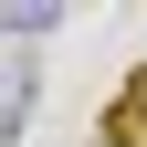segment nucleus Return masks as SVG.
<instances>
[{"mask_svg": "<svg viewBox=\"0 0 147 147\" xmlns=\"http://www.w3.org/2000/svg\"><path fill=\"white\" fill-rule=\"evenodd\" d=\"M21 126H32V63H11L0 74V147L21 137Z\"/></svg>", "mask_w": 147, "mask_h": 147, "instance_id": "nucleus-1", "label": "nucleus"}, {"mask_svg": "<svg viewBox=\"0 0 147 147\" xmlns=\"http://www.w3.org/2000/svg\"><path fill=\"white\" fill-rule=\"evenodd\" d=\"M53 21H63L53 0H11V11H0V32H11V42H21V32H53Z\"/></svg>", "mask_w": 147, "mask_h": 147, "instance_id": "nucleus-2", "label": "nucleus"}, {"mask_svg": "<svg viewBox=\"0 0 147 147\" xmlns=\"http://www.w3.org/2000/svg\"><path fill=\"white\" fill-rule=\"evenodd\" d=\"M137 116H147V84H137Z\"/></svg>", "mask_w": 147, "mask_h": 147, "instance_id": "nucleus-3", "label": "nucleus"}, {"mask_svg": "<svg viewBox=\"0 0 147 147\" xmlns=\"http://www.w3.org/2000/svg\"><path fill=\"white\" fill-rule=\"evenodd\" d=\"M95 147H126V137H95Z\"/></svg>", "mask_w": 147, "mask_h": 147, "instance_id": "nucleus-4", "label": "nucleus"}]
</instances>
